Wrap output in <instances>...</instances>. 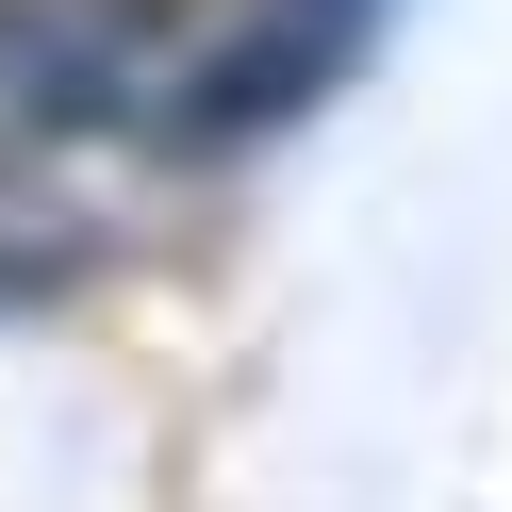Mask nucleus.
Here are the masks:
<instances>
[{
    "mask_svg": "<svg viewBox=\"0 0 512 512\" xmlns=\"http://www.w3.org/2000/svg\"><path fill=\"white\" fill-rule=\"evenodd\" d=\"M116 100V34L83 0H0V166H34V149L100 133Z\"/></svg>",
    "mask_w": 512,
    "mask_h": 512,
    "instance_id": "2",
    "label": "nucleus"
},
{
    "mask_svg": "<svg viewBox=\"0 0 512 512\" xmlns=\"http://www.w3.org/2000/svg\"><path fill=\"white\" fill-rule=\"evenodd\" d=\"M0 298H17V265H0Z\"/></svg>",
    "mask_w": 512,
    "mask_h": 512,
    "instance_id": "3",
    "label": "nucleus"
},
{
    "mask_svg": "<svg viewBox=\"0 0 512 512\" xmlns=\"http://www.w3.org/2000/svg\"><path fill=\"white\" fill-rule=\"evenodd\" d=\"M380 34V0H248L232 34L166 83V133L182 149H232V133H281L314 83H347V50Z\"/></svg>",
    "mask_w": 512,
    "mask_h": 512,
    "instance_id": "1",
    "label": "nucleus"
}]
</instances>
